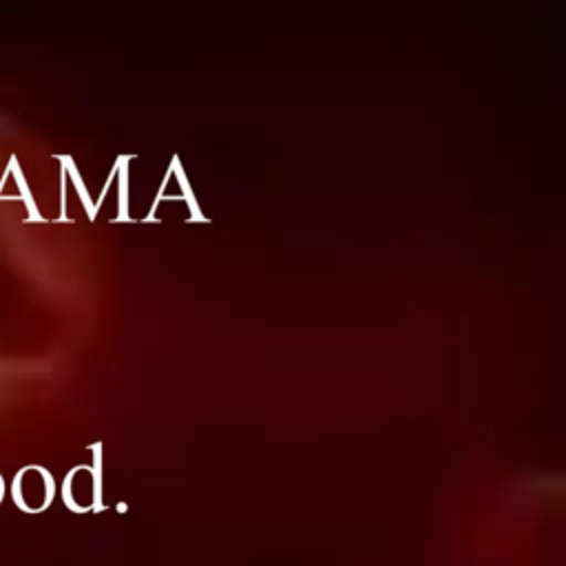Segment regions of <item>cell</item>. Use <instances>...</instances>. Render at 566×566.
Segmentation results:
<instances>
[{
    "label": "cell",
    "instance_id": "obj_3",
    "mask_svg": "<svg viewBox=\"0 0 566 566\" xmlns=\"http://www.w3.org/2000/svg\"><path fill=\"white\" fill-rule=\"evenodd\" d=\"M4 491H7V484H4V480H2V475H0V502H2V497H4Z\"/></svg>",
    "mask_w": 566,
    "mask_h": 566
},
{
    "label": "cell",
    "instance_id": "obj_2",
    "mask_svg": "<svg viewBox=\"0 0 566 566\" xmlns=\"http://www.w3.org/2000/svg\"><path fill=\"white\" fill-rule=\"evenodd\" d=\"M62 497H64V504L75 513H84L93 506L99 509L97 462H95V473L88 467H75L73 471H69L62 486Z\"/></svg>",
    "mask_w": 566,
    "mask_h": 566
},
{
    "label": "cell",
    "instance_id": "obj_1",
    "mask_svg": "<svg viewBox=\"0 0 566 566\" xmlns=\"http://www.w3.org/2000/svg\"><path fill=\"white\" fill-rule=\"evenodd\" d=\"M55 495V482L44 467H22L11 482V497L24 513H42Z\"/></svg>",
    "mask_w": 566,
    "mask_h": 566
}]
</instances>
